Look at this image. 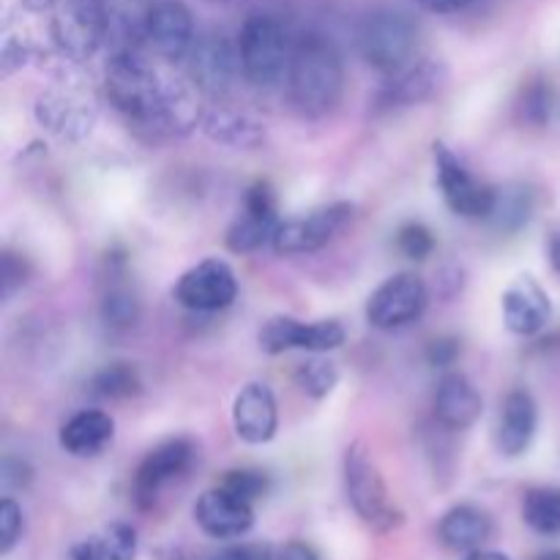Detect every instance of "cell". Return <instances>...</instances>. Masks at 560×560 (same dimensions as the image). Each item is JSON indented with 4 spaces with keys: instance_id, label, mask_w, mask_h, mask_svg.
Instances as JSON below:
<instances>
[{
    "instance_id": "1",
    "label": "cell",
    "mask_w": 560,
    "mask_h": 560,
    "mask_svg": "<svg viewBox=\"0 0 560 560\" xmlns=\"http://www.w3.org/2000/svg\"><path fill=\"white\" fill-rule=\"evenodd\" d=\"M109 104L129 124L159 137L189 135L202 120L197 91L180 77L156 69L131 49H120L104 77Z\"/></svg>"
},
{
    "instance_id": "2",
    "label": "cell",
    "mask_w": 560,
    "mask_h": 560,
    "mask_svg": "<svg viewBox=\"0 0 560 560\" xmlns=\"http://www.w3.org/2000/svg\"><path fill=\"white\" fill-rule=\"evenodd\" d=\"M288 88L295 109L306 118H323L337 107L345 91V60L331 36L320 31L295 36Z\"/></svg>"
},
{
    "instance_id": "3",
    "label": "cell",
    "mask_w": 560,
    "mask_h": 560,
    "mask_svg": "<svg viewBox=\"0 0 560 560\" xmlns=\"http://www.w3.org/2000/svg\"><path fill=\"white\" fill-rule=\"evenodd\" d=\"M342 476L350 509H353L355 517L366 528L377 530V534H392V530L402 528V509L397 506V501L388 492L386 479H383L381 468H377L375 457L366 448V443L353 441L345 448Z\"/></svg>"
},
{
    "instance_id": "4",
    "label": "cell",
    "mask_w": 560,
    "mask_h": 560,
    "mask_svg": "<svg viewBox=\"0 0 560 560\" xmlns=\"http://www.w3.org/2000/svg\"><path fill=\"white\" fill-rule=\"evenodd\" d=\"M355 49L370 69L381 74L402 71L416 60L419 49V25L405 11L381 5L372 9L355 31Z\"/></svg>"
},
{
    "instance_id": "5",
    "label": "cell",
    "mask_w": 560,
    "mask_h": 560,
    "mask_svg": "<svg viewBox=\"0 0 560 560\" xmlns=\"http://www.w3.org/2000/svg\"><path fill=\"white\" fill-rule=\"evenodd\" d=\"M293 42L288 27L266 11H252L238 33L241 66L244 77L255 88H273L288 80Z\"/></svg>"
},
{
    "instance_id": "6",
    "label": "cell",
    "mask_w": 560,
    "mask_h": 560,
    "mask_svg": "<svg viewBox=\"0 0 560 560\" xmlns=\"http://www.w3.org/2000/svg\"><path fill=\"white\" fill-rule=\"evenodd\" d=\"M432 159H435V184L448 211L459 219H470V222L490 219L495 211L498 189L476 178L468 164L446 142L432 145Z\"/></svg>"
},
{
    "instance_id": "7",
    "label": "cell",
    "mask_w": 560,
    "mask_h": 560,
    "mask_svg": "<svg viewBox=\"0 0 560 560\" xmlns=\"http://www.w3.org/2000/svg\"><path fill=\"white\" fill-rule=\"evenodd\" d=\"M96 115L93 93L71 74L49 85L36 102V120L60 140H82L91 135Z\"/></svg>"
},
{
    "instance_id": "8",
    "label": "cell",
    "mask_w": 560,
    "mask_h": 560,
    "mask_svg": "<svg viewBox=\"0 0 560 560\" xmlns=\"http://www.w3.org/2000/svg\"><path fill=\"white\" fill-rule=\"evenodd\" d=\"M107 11L102 0H60L52 9V38L74 63L88 60L107 38Z\"/></svg>"
},
{
    "instance_id": "9",
    "label": "cell",
    "mask_w": 560,
    "mask_h": 560,
    "mask_svg": "<svg viewBox=\"0 0 560 560\" xmlns=\"http://www.w3.org/2000/svg\"><path fill=\"white\" fill-rule=\"evenodd\" d=\"M430 304V290L416 273H394L366 301V320L377 331H397L419 320Z\"/></svg>"
},
{
    "instance_id": "10",
    "label": "cell",
    "mask_w": 560,
    "mask_h": 560,
    "mask_svg": "<svg viewBox=\"0 0 560 560\" xmlns=\"http://www.w3.org/2000/svg\"><path fill=\"white\" fill-rule=\"evenodd\" d=\"M173 299L189 312H206V315L222 312L238 299V279H235L230 262L208 257V260L197 262L189 271L180 273L173 288Z\"/></svg>"
},
{
    "instance_id": "11",
    "label": "cell",
    "mask_w": 560,
    "mask_h": 560,
    "mask_svg": "<svg viewBox=\"0 0 560 560\" xmlns=\"http://www.w3.org/2000/svg\"><path fill=\"white\" fill-rule=\"evenodd\" d=\"M191 85L202 93L222 96L235 85L244 66H241L238 42L228 38L224 33H202L195 38V47L186 55Z\"/></svg>"
},
{
    "instance_id": "12",
    "label": "cell",
    "mask_w": 560,
    "mask_h": 560,
    "mask_svg": "<svg viewBox=\"0 0 560 560\" xmlns=\"http://www.w3.org/2000/svg\"><path fill=\"white\" fill-rule=\"evenodd\" d=\"M279 224H282V219H279L277 191H273L268 180H255L246 189L244 208H241V213L228 228L224 244L235 255H249V252H257L266 244H271Z\"/></svg>"
},
{
    "instance_id": "13",
    "label": "cell",
    "mask_w": 560,
    "mask_h": 560,
    "mask_svg": "<svg viewBox=\"0 0 560 560\" xmlns=\"http://www.w3.org/2000/svg\"><path fill=\"white\" fill-rule=\"evenodd\" d=\"M195 459L197 446L189 438H170V441H162L156 448H151L137 468L135 485H131L137 506L151 509L164 487L189 474Z\"/></svg>"
},
{
    "instance_id": "14",
    "label": "cell",
    "mask_w": 560,
    "mask_h": 560,
    "mask_svg": "<svg viewBox=\"0 0 560 560\" xmlns=\"http://www.w3.org/2000/svg\"><path fill=\"white\" fill-rule=\"evenodd\" d=\"M345 328L339 320H295V317L279 315L271 317L260 328V348L268 355L290 353V350H306V353H331L345 345Z\"/></svg>"
},
{
    "instance_id": "15",
    "label": "cell",
    "mask_w": 560,
    "mask_h": 560,
    "mask_svg": "<svg viewBox=\"0 0 560 560\" xmlns=\"http://www.w3.org/2000/svg\"><path fill=\"white\" fill-rule=\"evenodd\" d=\"M350 217H353V206L350 202H331V206H323L317 211H312L310 217L288 219V222L279 224L277 235H273V252L284 257L312 255V252L331 244L334 235L348 224Z\"/></svg>"
},
{
    "instance_id": "16",
    "label": "cell",
    "mask_w": 560,
    "mask_h": 560,
    "mask_svg": "<svg viewBox=\"0 0 560 560\" xmlns=\"http://www.w3.org/2000/svg\"><path fill=\"white\" fill-rule=\"evenodd\" d=\"M446 82V66L435 58H419L402 71H394L386 77L375 96L377 113H392V109L413 107V104L427 102L441 91Z\"/></svg>"
},
{
    "instance_id": "17",
    "label": "cell",
    "mask_w": 560,
    "mask_h": 560,
    "mask_svg": "<svg viewBox=\"0 0 560 560\" xmlns=\"http://www.w3.org/2000/svg\"><path fill=\"white\" fill-rule=\"evenodd\" d=\"M195 523L206 536L219 541L241 539L255 528V503L235 498L233 492L213 487L206 490L195 503Z\"/></svg>"
},
{
    "instance_id": "18",
    "label": "cell",
    "mask_w": 560,
    "mask_h": 560,
    "mask_svg": "<svg viewBox=\"0 0 560 560\" xmlns=\"http://www.w3.org/2000/svg\"><path fill=\"white\" fill-rule=\"evenodd\" d=\"M145 38L164 60H186L195 47V16L180 0H159L145 14Z\"/></svg>"
},
{
    "instance_id": "19",
    "label": "cell",
    "mask_w": 560,
    "mask_h": 560,
    "mask_svg": "<svg viewBox=\"0 0 560 560\" xmlns=\"http://www.w3.org/2000/svg\"><path fill=\"white\" fill-rule=\"evenodd\" d=\"M235 435L249 446H262L277 438L279 405L266 383H246L233 402Z\"/></svg>"
},
{
    "instance_id": "20",
    "label": "cell",
    "mask_w": 560,
    "mask_h": 560,
    "mask_svg": "<svg viewBox=\"0 0 560 560\" xmlns=\"http://www.w3.org/2000/svg\"><path fill=\"white\" fill-rule=\"evenodd\" d=\"M503 323L517 337H536L545 331L552 317V304L547 290L534 277H520L501 295Z\"/></svg>"
},
{
    "instance_id": "21",
    "label": "cell",
    "mask_w": 560,
    "mask_h": 560,
    "mask_svg": "<svg viewBox=\"0 0 560 560\" xmlns=\"http://www.w3.org/2000/svg\"><path fill=\"white\" fill-rule=\"evenodd\" d=\"M536 430H539V405H536L534 394L525 392V388L509 392L495 427L498 452L509 459L523 457L534 443Z\"/></svg>"
},
{
    "instance_id": "22",
    "label": "cell",
    "mask_w": 560,
    "mask_h": 560,
    "mask_svg": "<svg viewBox=\"0 0 560 560\" xmlns=\"http://www.w3.org/2000/svg\"><path fill=\"white\" fill-rule=\"evenodd\" d=\"M485 410L479 388L465 372H446L435 392V419L443 430L463 432L479 421Z\"/></svg>"
},
{
    "instance_id": "23",
    "label": "cell",
    "mask_w": 560,
    "mask_h": 560,
    "mask_svg": "<svg viewBox=\"0 0 560 560\" xmlns=\"http://www.w3.org/2000/svg\"><path fill=\"white\" fill-rule=\"evenodd\" d=\"M492 530H495V523L487 509L476 506V503H457L438 523V539L446 550L468 556V552L481 550L492 539Z\"/></svg>"
},
{
    "instance_id": "24",
    "label": "cell",
    "mask_w": 560,
    "mask_h": 560,
    "mask_svg": "<svg viewBox=\"0 0 560 560\" xmlns=\"http://www.w3.org/2000/svg\"><path fill=\"white\" fill-rule=\"evenodd\" d=\"M115 421L104 410H80L60 427V448L71 457H96L113 443Z\"/></svg>"
},
{
    "instance_id": "25",
    "label": "cell",
    "mask_w": 560,
    "mask_h": 560,
    "mask_svg": "<svg viewBox=\"0 0 560 560\" xmlns=\"http://www.w3.org/2000/svg\"><path fill=\"white\" fill-rule=\"evenodd\" d=\"M202 131L208 140L219 142V145L235 148V151H255L266 142V129L260 120H255L246 113H235L228 107H213L202 115L200 120Z\"/></svg>"
},
{
    "instance_id": "26",
    "label": "cell",
    "mask_w": 560,
    "mask_h": 560,
    "mask_svg": "<svg viewBox=\"0 0 560 560\" xmlns=\"http://www.w3.org/2000/svg\"><path fill=\"white\" fill-rule=\"evenodd\" d=\"M137 530L126 523H109L71 547V560H135Z\"/></svg>"
},
{
    "instance_id": "27",
    "label": "cell",
    "mask_w": 560,
    "mask_h": 560,
    "mask_svg": "<svg viewBox=\"0 0 560 560\" xmlns=\"http://www.w3.org/2000/svg\"><path fill=\"white\" fill-rule=\"evenodd\" d=\"M523 523L534 534L545 539H558L560 536V487L539 485L525 490L523 495Z\"/></svg>"
},
{
    "instance_id": "28",
    "label": "cell",
    "mask_w": 560,
    "mask_h": 560,
    "mask_svg": "<svg viewBox=\"0 0 560 560\" xmlns=\"http://www.w3.org/2000/svg\"><path fill=\"white\" fill-rule=\"evenodd\" d=\"M534 208V191L525 189V186H514V189L506 191L498 189L495 211H492V217L487 219V222H492L498 230H503V233H517V230H523L525 224L530 222Z\"/></svg>"
},
{
    "instance_id": "29",
    "label": "cell",
    "mask_w": 560,
    "mask_h": 560,
    "mask_svg": "<svg viewBox=\"0 0 560 560\" xmlns=\"http://www.w3.org/2000/svg\"><path fill=\"white\" fill-rule=\"evenodd\" d=\"M140 388V372H137L135 364H126V361L102 366L91 381V392L102 399H129L137 397Z\"/></svg>"
},
{
    "instance_id": "30",
    "label": "cell",
    "mask_w": 560,
    "mask_h": 560,
    "mask_svg": "<svg viewBox=\"0 0 560 560\" xmlns=\"http://www.w3.org/2000/svg\"><path fill=\"white\" fill-rule=\"evenodd\" d=\"M295 383L312 399H326L339 383V366L331 359L315 353L295 370Z\"/></svg>"
},
{
    "instance_id": "31",
    "label": "cell",
    "mask_w": 560,
    "mask_h": 560,
    "mask_svg": "<svg viewBox=\"0 0 560 560\" xmlns=\"http://www.w3.org/2000/svg\"><path fill=\"white\" fill-rule=\"evenodd\" d=\"M102 320L115 331H126L140 320V301L129 288H109L102 299Z\"/></svg>"
},
{
    "instance_id": "32",
    "label": "cell",
    "mask_w": 560,
    "mask_h": 560,
    "mask_svg": "<svg viewBox=\"0 0 560 560\" xmlns=\"http://www.w3.org/2000/svg\"><path fill=\"white\" fill-rule=\"evenodd\" d=\"M520 115H523L525 124L530 126H545L550 120L552 113V88L550 80L545 77H534L528 85L520 93Z\"/></svg>"
},
{
    "instance_id": "33",
    "label": "cell",
    "mask_w": 560,
    "mask_h": 560,
    "mask_svg": "<svg viewBox=\"0 0 560 560\" xmlns=\"http://www.w3.org/2000/svg\"><path fill=\"white\" fill-rule=\"evenodd\" d=\"M219 487L233 492V495L241 498V501L255 503L266 495L268 487H271V479H268V474H262V470L257 468H233L222 476Z\"/></svg>"
},
{
    "instance_id": "34",
    "label": "cell",
    "mask_w": 560,
    "mask_h": 560,
    "mask_svg": "<svg viewBox=\"0 0 560 560\" xmlns=\"http://www.w3.org/2000/svg\"><path fill=\"white\" fill-rule=\"evenodd\" d=\"M394 241H397L399 255L416 262L427 260L435 252V233L424 222H405L397 230V238Z\"/></svg>"
},
{
    "instance_id": "35",
    "label": "cell",
    "mask_w": 560,
    "mask_h": 560,
    "mask_svg": "<svg viewBox=\"0 0 560 560\" xmlns=\"http://www.w3.org/2000/svg\"><path fill=\"white\" fill-rule=\"evenodd\" d=\"M25 534V514L11 495L0 501V556H9Z\"/></svg>"
},
{
    "instance_id": "36",
    "label": "cell",
    "mask_w": 560,
    "mask_h": 560,
    "mask_svg": "<svg viewBox=\"0 0 560 560\" xmlns=\"http://www.w3.org/2000/svg\"><path fill=\"white\" fill-rule=\"evenodd\" d=\"M459 339L457 337H438L427 345V364L435 370H448L459 359Z\"/></svg>"
},
{
    "instance_id": "37",
    "label": "cell",
    "mask_w": 560,
    "mask_h": 560,
    "mask_svg": "<svg viewBox=\"0 0 560 560\" xmlns=\"http://www.w3.org/2000/svg\"><path fill=\"white\" fill-rule=\"evenodd\" d=\"M0 481H3L5 492L11 490H25L27 485L33 481V468L20 457H5L3 459V470H0Z\"/></svg>"
},
{
    "instance_id": "38",
    "label": "cell",
    "mask_w": 560,
    "mask_h": 560,
    "mask_svg": "<svg viewBox=\"0 0 560 560\" xmlns=\"http://www.w3.org/2000/svg\"><path fill=\"white\" fill-rule=\"evenodd\" d=\"M27 282V262L14 252L3 255V299L9 301Z\"/></svg>"
},
{
    "instance_id": "39",
    "label": "cell",
    "mask_w": 560,
    "mask_h": 560,
    "mask_svg": "<svg viewBox=\"0 0 560 560\" xmlns=\"http://www.w3.org/2000/svg\"><path fill=\"white\" fill-rule=\"evenodd\" d=\"M27 55H31V44L22 42L20 36H5L3 60H0V66H3V77H9L11 71H16L20 66H25Z\"/></svg>"
},
{
    "instance_id": "40",
    "label": "cell",
    "mask_w": 560,
    "mask_h": 560,
    "mask_svg": "<svg viewBox=\"0 0 560 560\" xmlns=\"http://www.w3.org/2000/svg\"><path fill=\"white\" fill-rule=\"evenodd\" d=\"M424 11H432V14H459V11L474 9L481 0H416Z\"/></svg>"
},
{
    "instance_id": "41",
    "label": "cell",
    "mask_w": 560,
    "mask_h": 560,
    "mask_svg": "<svg viewBox=\"0 0 560 560\" xmlns=\"http://www.w3.org/2000/svg\"><path fill=\"white\" fill-rule=\"evenodd\" d=\"M279 560H323V558L312 545L293 539V541H288L282 550H279Z\"/></svg>"
},
{
    "instance_id": "42",
    "label": "cell",
    "mask_w": 560,
    "mask_h": 560,
    "mask_svg": "<svg viewBox=\"0 0 560 560\" xmlns=\"http://www.w3.org/2000/svg\"><path fill=\"white\" fill-rule=\"evenodd\" d=\"M208 560H260V552L255 547H224Z\"/></svg>"
},
{
    "instance_id": "43",
    "label": "cell",
    "mask_w": 560,
    "mask_h": 560,
    "mask_svg": "<svg viewBox=\"0 0 560 560\" xmlns=\"http://www.w3.org/2000/svg\"><path fill=\"white\" fill-rule=\"evenodd\" d=\"M547 255H550V266L552 271L560 277V233H556L550 238V246H547Z\"/></svg>"
},
{
    "instance_id": "44",
    "label": "cell",
    "mask_w": 560,
    "mask_h": 560,
    "mask_svg": "<svg viewBox=\"0 0 560 560\" xmlns=\"http://www.w3.org/2000/svg\"><path fill=\"white\" fill-rule=\"evenodd\" d=\"M463 560H512L509 556H503V552H495V550H485V547H481V550H474V552H468V556H465Z\"/></svg>"
},
{
    "instance_id": "45",
    "label": "cell",
    "mask_w": 560,
    "mask_h": 560,
    "mask_svg": "<svg viewBox=\"0 0 560 560\" xmlns=\"http://www.w3.org/2000/svg\"><path fill=\"white\" fill-rule=\"evenodd\" d=\"M534 560H560V550H547V552H539Z\"/></svg>"
},
{
    "instance_id": "46",
    "label": "cell",
    "mask_w": 560,
    "mask_h": 560,
    "mask_svg": "<svg viewBox=\"0 0 560 560\" xmlns=\"http://www.w3.org/2000/svg\"><path fill=\"white\" fill-rule=\"evenodd\" d=\"M173 560H180V558H173Z\"/></svg>"
}]
</instances>
